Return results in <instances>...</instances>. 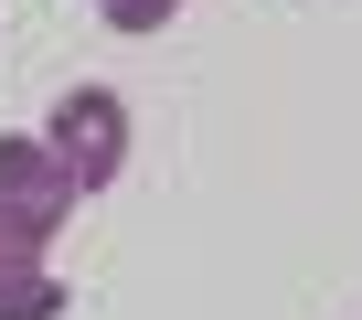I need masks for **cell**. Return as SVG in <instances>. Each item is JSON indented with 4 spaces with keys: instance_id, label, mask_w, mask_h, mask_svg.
I'll use <instances>...</instances> for the list:
<instances>
[{
    "instance_id": "277c9868",
    "label": "cell",
    "mask_w": 362,
    "mask_h": 320,
    "mask_svg": "<svg viewBox=\"0 0 362 320\" xmlns=\"http://www.w3.org/2000/svg\"><path fill=\"white\" fill-rule=\"evenodd\" d=\"M170 11H181V0H96V22H107V33H160Z\"/></svg>"
},
{
    "instance_id": "7a4b0ae2",
    "label": "cell",
    "mask_w": 362,
    "mask_h": 320,
    "mask_svg": "<svg viewBox=\"0 0 362 320\" xmlns=\"http://www.w3.org/2000/svg\"><path fill=\"white\" fill-rule=\"evenodd\" d=\"M86 193L64 182V160L43 139H0V214H22V224H64Z\"/></svg>"
},
{
    "instance_id": "6da1fadb",
    "label": "cell",
    "mask_w": 362,
    "mask_h": 320,
    "mask_svg": "<svg viewBox=\"0 0 362 320\" xmlns=\"http://www.w3.org/2000/svg\"><path fill=\"white\" fill-rule=\"evenodd\" d=\"M33 139L64 160V182H75V193H107V182L128 171V96H107V86H64L54 118H43Z\"/></svg>"
},
{
    "instance_id": "3957f363",
    "label": "cell",
    "mask_w": 362,
    "mask_h": 320,
    "mask_svg": "<svg viewBox=\"0 0 362 320\" xmlns=\"http://www.w3.org/2000/svg\"><path fill=\"white\" fill-rule=\"evenodd\" d=\"M54 267V224H22V214H0V299L11 288H33Z\"/></svg>"
}]
</instances>
